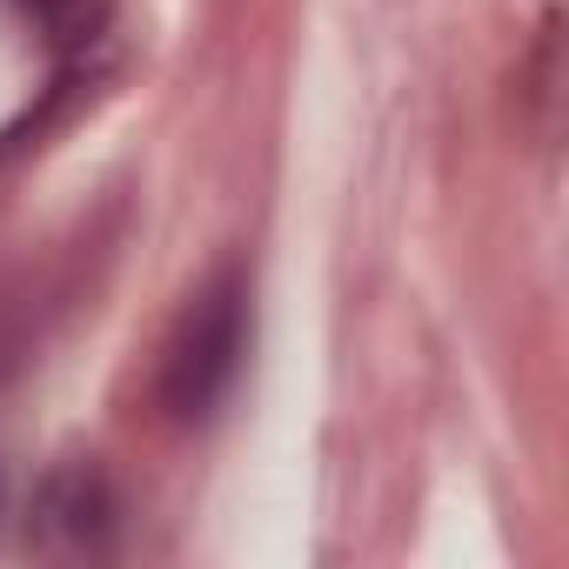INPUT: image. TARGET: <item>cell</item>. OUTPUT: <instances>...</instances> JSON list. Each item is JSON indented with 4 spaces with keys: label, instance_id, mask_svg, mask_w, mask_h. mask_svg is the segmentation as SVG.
<instances>
[{
    "label": "cell",
    "instance_id": "1",
    "mask_svg": "<svg viewBox=\"0 0 569 569\" xmlns=\"http://www.w3.org/2000/svg\"><path fill=\"white\" fill-rule=\"evenodd\" d=\"M241 356H248V274L241 268H214L188 296V309L174 316V329H168L161 409L174 422H208L221 409V396L234 389Z\"/></svg>",
    "mask_w": 569,
    "mask_h": 569
},
{
    "label": "cell",
    "instance_id": "2",
    "mask_svg": "<svg viewBox=\"0 0 569 569\" xmlns=\"http://www.w3.org/2000/svg\"><path fill=\"white\" fill-rule=\"evenodd\" d=\"M41 522L54 542L68 549H108V529H114V496H108V476L94 462H74L48 482L41 496Z\"/></svg>",
    "mask_w": 569,
    "mask_h": 569
},
{
    "label": "cell",
    "instance_id": "3",
    "mask_svg": "<svg viewBox=\"0 0 569 569\" xmlns=\"http://www.w3.org/2000/svg\"><path fill=\"white\" fill-rule=\"evenodd\" d=\"M14 14L68 61V54H88L108 21H114V0H14Z\"/></svg>",
    "mask_w": 569,
    "mask_h": 569
}]
</instances>
